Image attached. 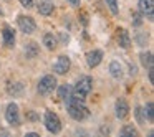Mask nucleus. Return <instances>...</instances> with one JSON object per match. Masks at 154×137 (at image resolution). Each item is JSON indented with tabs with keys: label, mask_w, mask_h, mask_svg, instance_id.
Listing matches in <instances>:
<instances>
[{
	"label": "nucleus",
	"mask_w": 154,
	"mask_h": 137,
	"mask_svg": "<svg viewBox=\"0 0 154 137\" xmlns=\"http://www.w3.org/2000/svg\"><path fill=\"white\" fill-rule=\"evenodd\" d=\"M66 106H68V114H70V117L75 121H78V122H80V121H85L90 116V111L85 106L83 99H80V97H76V96H71L70 99L66 101Z\"/></svg>",
	"instance_id": "nucleus-1"
},
{
	"label": "nucleus",
	"mask_w": 154,
	"mask_h": 137,
	"mask_svg": "<svg viewBox=\"0 0 154 137\" xmlns=\"http://www.w3.org/2000/svg\"><path fill=\"white\" fill-rule=\"evenodd\" d=\"M91 89H93V78L91 76H81L80 79L76 81V84H75L73 88V96L80 97V99H86V96L91 93Z\"/></svg>",
	"instance_id": "nucleus-2"
},
{
	"label": "nucleus",
	"mask_w": 154,
	"mask_h": 137,
	"mask_svg": "<svg viewBox=\"0 0 154 137\" xmlns=\"http://www.w3.org/2000/svg\"><path fill=\"white\" fill-rule=\"evenodd\" d=\"M58 86V81L53 74H45L40 81H38V86H37V91L42 94V96H48L51 94Z\"/></svg>",
	"instance_id": "nucleus-3"
},
{
	"label": "nucleus",
	"mask_w": 154,
	"mask_h": 137,
	"mask_svg": "<svg viewBox=\"0 0 154 137\" xmlns=\"http://www.w3.org/2000/svg\"><path fill=\"white\" fill-rule=\"evenodd\" d=\"M45 127H47V130L50 134H60L61 132V121L60 117H58L57 112H53V111H47L45 112Z\"/></svg>",
	"instance_id": "nucleus-4"
},
{
	"label": "nucleus",
	"mask_w": 154,
	"mask_h": 137,
	"mask_svg": "<svg viewBox=\"0 0 154 137\" xmlns=\"http://www.w3.org/2000/svg\"><path fill=\"white\" fill-rule=\"evenodd\" d=\"M5 121L10 124L12 127L20 126V111H18V104L10 103L5 109Z\"/></svg>",
	"instance_id": "nucleus-5"
},
{
	"label": "nucleus",
	"mask_w": 154,
	"mask_h": 137,
	"mask_svg": "<svg viewBox=\"0 0 154 137\" xmlns=\"http://www.w3.org/2000/svg\"><path fill=\"white\" fill-rule=\"evenodd\" d=\"M17 23H18L20 31H23L25 35H32L35 30H37V23H35V20L32 17H28V15H18Z\"/></svg>",
	"instance_id": "nucleus-6"
},
{
	"label": "nucleus",
	"mask_w": 154,
	"mask_h": 137,
	"mask_svg": "<svg viewBox=\"0 0 154 137\" xmlns=\"http://www.w3.org/2000/svg\"><path fill=\"white\" fill-rule=\"evenodd\" d=\"M137 8H139V13L146 17L149 22L154 20V0H139Z\"/></svg>",
	"instance_id": "nucleus-7"
},
{
	"label": "nucleus",
	"mask_w": 154,
	"mask_h": 137,
	"mask_svg": "<svg viewBox=\"0 0 154 137\" xmlns=\"http://www.w3.org/2000/svg\"><path fill=\"white\" fill-rule=\"evenodd\" d=\"M70 68H71V60L65 55L58 56V60L53 63V71L57 74H66L70 71Z\"/></svg>",
	"instance_id": "nucleus-8"
},
{
	"label": "nucleus",
	"mask_w": 154,
	"mask_h": 137,
	"mask_svg": "<svg viewBox=\"0 0 154 137\" xmlns=\"http://www.w3.org/2000/svg\"><path fill=\"white\" fill-rule=\"evenodd\" d=\"M103 61V51L101 50H91L86 53V64L90 68H96Z\"/></svg>",
	"instance_id": "nucleus-9"
},
{
	"label": "nucleus",
	"mask_w": 154,
	"mask_h": 137,
	"mask_svg": "<svg viewBox=\"0 0 154 137\" xmlns=\"http://www.w3.org/2000/svg\"><path fill=\"white\" fill-rule=\"evenodd\" d=\"M114 111H116V117L118 119H126L129 116V104L126 103V99H118L114 104Z\"/></svg>",
	"instance_id": "nucleus-10"
},
{
	"label": "nucleus",
	"mask_w": 154,
	"mask_h": 137,
	"mask_svg": "<svg viewBox=\"0 0 154 137\" xmlns=\"http://www.w3.org/2000/svg\"><path fill=\"white\" fill-rule=\"evenodd\" d=\"M2 38H4V45L7 48H14L15 46V31L12 27L5 25L4 30H2Z\"/></svg>",
	"instance_id": "nucleus-11"
},
{
	"label": "nucleus",
	"mask_w": 154,
	"mask_h": 137,
	"mask_svg": "<svg viewBox=\"0 0 154 137\" xmlns=\"http://www.w3.org/2000/svg\"><path fill=\"white\" fill-rule=\"evenodd\" d=\"M23 53H25V58H27V60H33V58H37L38 53H40V46H38L35 41H30V43L25 45Z\"/></svg>",
	"instance_id": "nucleus-12"
},
{
	"label": "nucleus",
	"mask_w": 154,
	"mask_h": 137,
	"mask_svg": "<svg viewBox=\"0 0 154 137\" xmlns=\"http://www.w3.org/2000/svg\"><path fill=\"white\" fill-rule=\"evenodd\" d=\"M119 33H118V45H119L121 48H129L131 46V37H129V31L126 30V28H119Z\"/></svg>",
	"instance_id": "nucleus-13"
},
{
	"label": "nucleus",
	"mask_w": 154,
	"mask_h": 137,
	"mask_svg": "<svg viewBox=\"0 0 154 137\" xmlns=\"http://www.w3.org/2000/svg\"><path fill=\"white\" fill-rule=\"evenodd\" d=\"M55 10V5L51 0H40V4H38V13L43 15V17H48L51 15Z\"/></svg>",
	"instance_id": "nucleus-14"
},
{
	"label": "nucleus",
	"mask_w": 154,
	"mask_h": 137,
	"mask_svg": "<svg viewBox=\"0 0 154 137\" xmlns=\"http://www.w3.org/2000/svg\"><path fill=\"white\" fill-rule=\"evenodd\" d=\"M25 91V84L22 81H15V83H8L7 84V93L10 96H22Z\"/></svg>",
	"instance_id": "nucleus-15"
},
{
	"label": "nucleus",
	"mask_w": 154,
	"mask_h": 137,
	"mask_svg": "<svg viewBox=\"0 0 154 137\" xmlns=\"http://www.w3.org/2000/svg\"><path fill=\"white\" fill-rule=\"evenodd\" d=\"M109 74L114 78V79H121L123 74H124L123 64H121L119 61H111V63H109Z\"/></svg>",
	"instance_id": "nucleus-16"
},
{
	"label": "nucleus",
	"mask_w": 154,
	"mask_h": 137,
	"mask_svg": "<svg viewBox=\"0 0 154 137\" xmlns=\"http://www.w3.org/2000/svg\"><path fill=\"white\" fill-rule=\"evenodd\" d=\"M43 45H45V48H47V50L53 51L55 48H57V45H58L57 37H55L53 33H45L43 35Z\"/></svg>",
	"instance_id": "nucleus-17"
},
{
	"label": "nucleus",
	"mask_w": 154,
	"mask_h": 137,
	"mask_svg": "<svg viewBox=\"0 0 154 137\" xmlns=\"http://www.w3.org/2000/svg\"><path fill=\"white\" fill-rule=\"evenodd\" d=\"M71 91L73 89H71L70 84H61V86H58V97L66 103V101L71 97Z\"/></svg>",
	"instance_id": "nucleus-18"
},
{
	"label": "nucleus",
	"mask_w": 154,
	"mask_h": 137,
	"mask_svg": "<svg viewBox=\"0 0 154 137\" xmlns=\"http://www.w3.org/2000/svg\"><path fill=\"white\" fill-rule=\"evenodd\" d=\"M139 61L144 68H152V61H154L152 53H151V51H143V53L139 55Z\"/></svg>",
	"instance_id": "nucleus-19"
},
{
	"label": "nucleus",
	"mask_w": 154,
	"mask_h": 137,
	"mask_svg": "<svg viewBox=\"0 0 154 137\" xmlns=\"http://www.w3.org/2000/svg\"><path fill=\"white\" fill-rule=\"evenodd\" d=\"M143 112H144V116L147 117V122H151V124H152V122H154V112H152V101H149V103H147L146 106L143 107Z\"/></svg>",
	"instance_id": "nucleus-20"
},
{
	"label": "nucleus",
	"mask_w": 154,
	"mask_h": 137,
	"mask_svg": "<svg viewBox=\"0 0 154 137\" xmlns=\"http://www.w3.org/2000/svg\"><path fill=\"white\" fill-rule=\"evenodd\" d=\"M121 136H134V137H137L139 132H137V129L134 126L126 124V126H123V129H121Z\"/></svg>",
	"instance_id": "nucleus-21"
},
{
	"label": "nucleus",
	"mask_w": 154,
	"mask_h": 137,
	"mask_svg": "<svg viewBox=\"0 0 154 137\" xmlns=\"http://www.w3.org/2000/svg\"><path fill=\"white\" fill-rule=\"evenodd\" d=\"M134 40H136L137 46H146V43H147V33H146V31H136Z\"/></svg>",
	"instance_id": "nucleus-22"
},
{
	"label": "nucleus",
	"mask_w": 154,
	"mask_h": 137,
	"mask_svg": "<svg viewBox=\"0 0 154 137\" xmlns=\"http://www.w3.org/2000/svg\"><path fill=\"white\" fill-rule=\"evenodd\" d=\"M131 22H133V27H141V25L144 23L143 20V15L139 13V12H133V15H131Z\"/></svg>",
	"instance_id": "nucleus-23"
},
{
	"label": "nucleus",
	"mask_w": 154,
	"mask_h": 137,
	"mask_svg": "<svg viewBox=\"0 0 154 137\" xmlns=\"http://www.w3.org/2000/svg\"><path fill=\"white\" fill-rule=\"evenodd\" d=\"M134 116H136V119H137V124H141V126H143L144 122H146V121H144V112H143V107L141 106H136L134 107Z\"/></svg>",
	"instance_id": "nucleus-24"
},
{
	"label": "nucleus",
	"mask_w": 154,
	"mask_h": 137,
	"mask_svg": "<svg viewBox=\"0 0 154 137\" xmlns=\"http://www.w3.org/2000/svg\"><path fill=\"white\" fill-rule=\"evenodd\" d=\"M106 5H108V8L111 10V13H113V15L119 13V8H118V0H106Z\"/></svg>",
	"instance_id": "nucleus-25"
},
{
	"label": "nucleus",
	"mask_w": 154,
	"mask_h": 137,
	"mask_svg": "<svg viewBox=\"0 0 154 137\" xmlns=\"http://www.w3.org/2000/svg\"><path fill=\"white\" fill-rule=\"evenodd\" d=\"M27 119L28 121H40V116H38L37 112H35V111H27Z\"/></svg>",
	"instance_id": "nucleus-26"
},
{
	"label": "nucleus",
	"mask_w": 154,
	"mask_h": 137,
	"mask_svg": "<svg viewBox=\"0 0 154 137\" xmlns=\"http://www.w3.org/2000/svg\"><path fill=\"white\" fill-rule=\"evenodd\" d=\"M18 2H20V5L25 8H32L35 5V0H18Z\"/></svg>",
	"instance_id": "nucleus-27"
},
{
	"label": "nucleus",
	"mask_w": 154,
	"mask_h": 137,
	"mask_svg": "<svg viewBox=\"0 0 154 137\" xmlns=\"http://www.w3.org/2000/svg\"><path fill=\"white\" fill-rule=\"evenodd\" d=\"M60 38H61V41H63V43H68V41H70V35L65 33V31H61V33H60Z\"/></svg>",
	"instance_id": "nucleus-28"
},
{
	"label": "nucleus",
	"mask_w": 154,
	"mask_h": 137,
	"mask_svg": "<svg viewBox=\"0 0 154 137\" xmlns=\"http://www.w3.org/2000/svg\"><path fill=\"white\" fill-rule=\"evenodd\" d=\"M66 2H68V4H70L71 5V7H80V0H66Z\"/></svg>",
	"instance_id": "nucleus-29"
},
{
	"label": "nucleus",
	"mask_w": 154,
	"mask_h": 137,
	"mask_svg": "<svg viewBox=\"0 0 154 137\" xmlns=\"http://www.w3.org/2000/svg\"><path fill=\"white\" fill-rule=\"evenodd\" d=\"M25 137H40V134H38V132H27V134H25Z\"/></svg>",
	"instance_id": "nucleus-30"
},
{
	"label": "nucleus",
	"mask_w": 154,
	"mask_h": 137,
	"mask_svg": "<svg viewBox=\"0 0 154 137\" xmlns=\"http://www.w3.org/2000/svg\"><path fill=\"white\" fill-rule=\"evenodd\" d=\"M129 70H131L129 71L131 74H136V66H134V64H129Z\"/></svg>",
	"instance_id": "nucleus-31"
},
{
	"label": "nucleus",
	"mask_w": 154,
	"mask_h": 137,
	"mask_svg": "<svg viewBox=\"0 0 154 137\" xmlns=\"http://www.w3.org/2000/svg\"><path fill=\"white\" fill-rule=\"evenodd\" d=\"M0 17H4V10H2V7H0Z\"/></svg>",
	"instance_id": "nucleus-32"
}]
</instances>
